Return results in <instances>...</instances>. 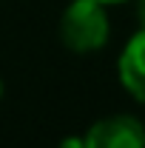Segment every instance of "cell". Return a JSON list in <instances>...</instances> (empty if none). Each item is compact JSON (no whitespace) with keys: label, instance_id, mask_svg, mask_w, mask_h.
<instances>
[{"label":"cell","instance_id":"3","mask_svg":"<svg viewBox=\"0 0 145 148\" xmlns=\"http://www.w3.org/2000/svg\"><path fill=\"white\" fill-rule=\"evenodd\" d=\"M117 77L120 86L145 108V29H137L125 40L117 57Z\"/></svg>","mask_w":145,"mask_h":148},{"label":"cell","instance_id":"5","mask_svg":"<svg viewBox=\"0 0 145 148\" xmlns=\"http://www.w3.org/2000/svg\"><path fill=\"white\" fill-rule=\"evenodd\" d=\"M60 148H80V140H74V137H71V140H63Z\"/></svg>","mask_w":145,"mask_h":148},{"label":"cell","instance_id":"4","mask_svg":"<svg viewBox=\"0 0 145 148\" xmlns=\"http://www.w3.org/2000/svg\"><path fill=\"white\" fill-rule=\"evenodd\" d=\"M134 12H137V23H140V29H145V0H134Z\"/></svg>","mask_w":145,"mask_h":148},{"label":"cell","instance_id":"1","mask_svg":"<svg viewBox=\"0 0 145 148\" xmlns=\"http://www.w3.org/2000/svg\"><path fill=\"white\" fill-rule=\"evenodd\" d=\"M60 43L74 54H97L111 40L108 6L97 0H71L57 23Z\"/></svg>","mask_w":145,"mask_h":148},{"label":"cell","instance_id":"6","mask_svg":"<svg viewBox=\"0 0 145 148\" xmlns=\"http://www.w3.org/2000/svg\"><path fill=\"white\" fill-rule=\"evenodd\" d=\"M97 3H103V6H120V3H128V0H97Z\"/></svg>","mask_w":145,"mask_h":148},{"label":"cell","instance_id":"2","mask_svg":"<svg viewBox=\"0 0 145 148\" xmlns=\"http://www.w3.org/2000/svg\"><path fill=\"white\" fill-rule=\"evenodd\" d=\"M80 148H145V123L134 114H108L88 125Z\"/></svg>","mask_w":145,"mask_h":148},{"label":"cell","instance_id":"7","mask_svg":"<svg viewBox=\"0 0 145 148\" xmlns=\"http://www.w3.org/2000/svg\"><path fill=\"white\" fill-rule=\"evenodd\" d=\"M0 94H3V83H0Z\"/></svg>","mask_w":145,"mask_h":148}]
</instances>
